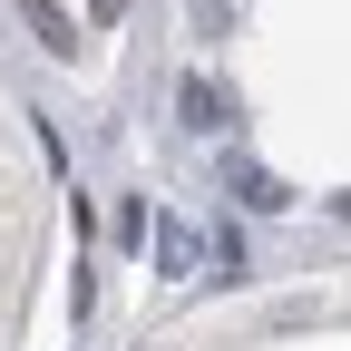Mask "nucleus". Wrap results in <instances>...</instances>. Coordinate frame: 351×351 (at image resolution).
Listing matches in <instances>:
<instances>
[{"label": "nucleus", "instance_id": "nucleus-2", "mask_svg": "<svg viewBox=\"0 0 351 351\" xmlns=\"http://www.w3.org/2000/svg\"><path fill=\"white\" fill-rule=\"evenodd\" d=\"M176 108H186L195 137H215V127H225V88H215V78H186V88H176Z\"/></svg>", "mask_w": 351, "mask_h": 351}, {"label": "nucleus", "instance_id": "nucleus-1", "mask_svg": "<svg viewBox=\"0 0 351 351\" xmlns=\"http://www.w3.org/2000/svg\"><path fill=\"white\" fill-rule=\"evenodd\" d=\"M137 244L156 254V274H205V234L186 225V215H156V225H147Z\"/></svg>", "mask_w": 351, "mask_h": 351}, {"label": "nucleus", "instance_id": "nucleus-4", "mask_svg": "<svg viewBox=\"0 0 351 351\" xmlns=\"http://www.w3.org/2000/svg\"><path fill=\"white\" fill-rule=\"evenodd\" d=\"M225 195H244L254 215H283V205H293V195H283V176H263V166H234V186H225Z\"/></svg>", "mask_w": 351, "mask_h": 351}, {"label": "nucleus", "instance_id": "nucleus-3", "mask_svg": "<svg viewBox=\"0 0 351 351\" xmlns=\"http://www.w3.org/2000/svg\"><path fill=\"white\" fill-rule=\"evenodd\" d=\"M20 10H29V29H39V49H49V59H78V29H69L59 0H20Z\"/></svg>", "mask_w": 351, "mask_h": 351}, {"label": "nucleus", "instance_id": "nucleus-5", "mask_svg": "<svg viewBox=\"0 0 351 351\" xmlns=\"http://www.w3.org/2000/svg\"><path fill=\"white\" fill-rule=\"evenodd\" d=\"M88 10H98V20H117V10H127V0H88Z\"/></svg>", "mask_w": 351, "mask_h": 351}]
</instances>
